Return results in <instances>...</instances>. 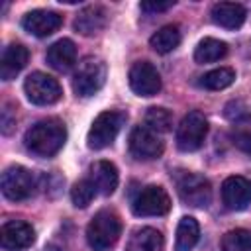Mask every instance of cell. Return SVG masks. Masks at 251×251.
<instances>
[{"label":"cell","instance_id":"6da1fadb","mask_svg":"<svg viewBox=\"0 0 251 251\" xmlns=\"http://www.w3.org/2000/svg\"><path fill=\"white\" fill-rule=\"evenodd\" d=\"M67 139V129L65 124L49 118V120H41L37 124H33L27 131H25V147L27 151H31L37 157H51L55 155Z\"/></svg>","mask_w":251,"mask_h":251},{"label":"cell","instance_id":"7a4b0ae2","mask_svg":"<svg viewBox=\"0 0 251 251\" xmlns=\"http://www.w3.org/2000/svg\"><path fill=\"white\" fill-rule=\"evenodd\" d=\"M122 233L120 218L112 210H100L86 227V241L92 251H112Z\"/></svg>","mask_w":251,"mask_h":251},{"label":"cell","instance_id":"3957f363","mask_svg":"<svg viewBox=\"0 0 251 251\" xmlns=\"http://www.w3.org/2000/svg\"><path fill=\"white\" fill-rule=\"evenodd\" d=\"M106 80V65L102 59L86 57L78 63L75 76H73V88L78 96H92L96 94Z\"/></svg>","mask_w":251,"mask_h":251},{"label":"cell","instance_id":"277c9868","mask_svg":"<svg viewBox=\"0 0 251 251\" xmlns=\"http://www.w3.org/2000/svg\"><path fill=\"white\" fill-rule=\"evenodd\" d=\"M0 188L8 200H14V202L27 200L37 188V176L25 167H20V165L8 167L2 173Z\"/></svg>","mask_w":251,"mask_h":251},{"label":"cell","instance_id":"5b68a950","mask_svg":"<svg viewBox=\"0 0 251 251\" xmlns=\"http://www.w3.org/2000/svg\"><path fill=\"white\" fill-rule=\"evenodd\" d=\"M126 122V116L122 112H114V110H106L102 114H98L88 129L86 141L90 149H104L108 147L116 135L120 133L122 126Z\"/></svg>","mask_w":251,"mask_h":251},{"label":"cell","instance_id":"8992f818","mask_svg":"<svg viewBox=\"0 0 251 251\" xmlns=\"http://www.w3.org/2000/svg\"><path fill=\"white\" fill-rule=\"evenodd\" d=\"M208 135V122L202 112L192 110L188 112L176 129V145L180 151H196L202 147L204 139Z\"/></svg>","mask_w":251,"mask_h":251},{"label":"cell","instance_id":"52a82bcc","mask_svg":"<svg viewBox=\"0 0 251 251\" xmlns=\"http://www.w3.org/2000/svg\"><path fill=\"white\" fill-rule=\"evenodd\" d=\"M24 90H25V96L31 104H37V106H49V104H55L63 90H61V84L57 78H53L51 75H45V73H31L25 82H24Z\"/></svg>","mask_w":251,"mask_h":251},{"label":"cell","instance_id":"ba28073f","mask_svg":"<svg viewBox=\"0 0 251 251\" xmlns=\"http://www.w3.org/2000/svg\"><path fill=\"white\" fill-rule=\"evenodd\" d=\"M176 190L180 200L192 208H206L212 200V186L208 178L196 173H182L176 178Z\"/></svg>","mask_w":251,"mask_h":251},{"label":"cell","instance_id":"9c48e42d","mask_svg":"<svg viewBox=\"0 0 251 251\" xmlns=\"http://www.w3.org/2000/svg\"><path fill=\"white\" fill-rule=\"evenodd\" d=\"M171 208V198L163 186L149 184L141 188L131 200V210L135 216H163Z\"/></svg>","mask_w":251,"mask_h":251},{"label":"cell","instance_id":"30bf717a","mask_svg":"<svg viewBox=\"0 0 251 251\" xmlns=\"http://www.w3.org/2000/svg\"><path fill=\"white\" fill-rule=\"evenodd\" d=\"M129 151L135 159L149 161L163 153V139L147 126H135L129 133Z\"/></svg>","mask_w":251,"mask_h":251},{"label":"cell","instance_id":"8fae6325","mask_svg":"<svg viewBox=\"0 0 251 251\" xmlns=\"http://www.w3.org/2000/svg\"><path fill=\"white\" fill-rule=\"evenodd\" d=\"M129 86L137 96H155L161 90V76L147 61H137L129 69Z\"/></svg>","mask_w":251,"mask_h":251},{"label":"cell","instance_id":"7c38bea8","mask_svg":"<svg viewBox=\"0 0 251 251\" xmlns=\"http://www.w3.org/2000/svg\"><path fill=\"white\" fill-rule=\"evenodd\" d=\"M35 241V231L27 222L12 220L0 229V245L4 251H24Z\"/></svg>","mask_w":251,"mask_h":251},{"label":"cell","instance_id":"4fadbf2b","mask_svg":"<svg viewBox=\"0 0 251 251\" xmlns=\"http://www.w3.org/2000/svg\"><path fill=\"white\" fill-rule=\"evenodd\" d=\"M22 25L27 33L35 37H47L63 25V16L51 10H33L24 16Z\"/></svg>","mask_w":251,"mask_h":251},{"label":"cell","instance_id":"5bb4252c","mask_svg":"<svg viewBox=\"0 0 251 251\" xmlns=\"http://www.w3.org/2000/svg\"><path fill=\"white\" fill-rule=\"evenodd\" d=\"M222 200L229 210H245L251 204V180L245 176H229L222 184Z\"/></svg>","mask_w":251,"mask_h":251},{"label":"cell","instance_id":"9a60e30c","mask_svg":"<svg viewBox=\"0 0 251 251\" xmlns=\"http://www.w3.org/2000/svg\"><path fill=\"white\" fill-rule=\"evenodd\" d=\"M212 22L220 27H226V29H237L243 25L245 22V8L241 4H235V2H218L212 6Z\"/></svg>","mask_w":251,"mask_h":251},{"label":"cell","instance_id":"2e32d148","mask_svg":"<svg viewBox=\"0 0 251 251\" xmlns=\"http://www.w3.org/2000/svg\"><path fill=\"white\" fill-rule=\"evenodd\" d=\"M29 53L22 43H10L0 59V78L2 80H12L27 63Z\"/></svg>","mask_w":251,"mask_h":251},{"label":"cell","instance_id":"e0dca14e","mask_svg":"<svg viewBox=\"0 0 251 251\" xmlns=\"http://www.w3.org/2000/svg\"><path fill=\"white\" fill-rule=\"evenodd\" d=\"M90 182L94 184L96 192L110 196L118 186V169L110 161H96L90 167Z\"/></svg>","mask_w":251,"mask_h":251},{"label":"cell","instance_id":"ac0fdd59","mask_svg":"<svg viewBox=\"0 0 251 251\" xmlns=\"http://www.w3.org/2000/svg\"><path fill=\"white\" fill-rule=\"evenodd\" d=\"M75 61H76V47L71 39H59L47 49V63L59 73H67L75 65Z\"/></svg>","mask_w":251,"mask_h":251},{"label":"cell","instance_id":"d6986e66","mask_svg":"<svg viewBox=\"0 0 251 251\" xmlns=\"http://www.w3.org/2000/svg\"><path fill=\"white\" fill-rule=\"evenodd\" d=\"M106 25V10L102 6H86L75 20V29L82 35H92Z\"/></svg>","mask_w":251,"mask_h":251},{"label":"cell","instance_id":"ffe728a7","mask_svg":"<svg viewBox=\"0 0 251 251\" xmlns=\"http://www.w3.org/2000/svg\"><path fill=\"white\" fill-rule=\"evenodd\" d=\"M163 247H165V239L161 231L153 227H141L133 231L126 251H163Z\"/></svg>","mask_w":251,"mask_h":251},{"label":"cell","instance_id":"44dd1931","mask_svg":"<svg viewBox=\"0 0 251 251\" xmlns=\"http://www.w3.org/2000/svg\"><path fill=\"white\" fill-rule=\"evenodd\" d=\"M200 237V226L194 218L184 216L178 222L176 227V241H175V249L176 251H192V247L198 243Z\"/></svg>","mask_w":251,"mask_h":251},{"label":"cell","instance_id":"7402d4cb","mask_svg":"<svg viewBox=\"0 0 251 251\" xmlns=\"http://www.w3.org/2000/svg\"><path fill=\"white\" fill-rule=\"evenodd\" d=\"M149 43H151V47L157 53H171L180 43V29H178V25H173V24L163 25L161 29H157L151 35Z\"/></svg>","mask_w":251,"mask_h":251},{"label":"cell","instance_id":"603a6c76","mask_svg":"<svg viewBox=\"0 0 251 251\" xmlns=\"http://www.w3.org/2000/svg\"><path fill=\"white\" fill-rule=\"evenodd\" d=\"M227 53V45L220 39H214V37H206L198 43L196 51H194V61L196 63H214V61H220L222 57H226Z\"/></svg>","mask_w":251,"mask_h":251},{"label":"cell","instance_id":"cb8c5ba5","mask_svg":"<svg viewBox=\"0 0 251 251\" xmlns=\"http://www.w3.org/2000/svg\"><path fill=\"white\" fill-rule=\"evenodd\" d=\"M233 80H235V73L231 69H227V67H220V69H214V71L206 73L200 78V84L204 88H208V90H224Z\"/></svg>","mask_w":251,"mask_h":251},{"label":"cell","instance_id":"d4e9b609","mask_svg":"<svg viewBox=\"0 0 251 251\" xmlns=\"http://www.w3.org/2000/svg\"><path fill=\"white\" fill-rule=\"evenodd\" d=\"M231 141L237 149L251 155V116H245L237 122H233L231 127Z\"/></svg>","mask_w":251,"mask_h":251},{"label":"cell","instance_id":"484cf974","mask_svg":"<svg viewBox=\"0 0 251 251\" xmlns=\"http://www.w3.org/2000/svg\"><path fill=\"white\" fill-rule=\"evenodd\" d=\"M145 126H147L149 129L157 131V133H165V131H169L171 126H173V116H171L169 110L153 106V108H149L147 114H145Z\"/></svg>","mask_w":251,"mask_h":251},{"label":"cell","instance_id":"4316f807","mask_svg":"<svg viewBox=\"0 0 251 251\" xmlns=\"http://www.w3.org/2000/svg\"><path fill=\"white\" fill-rule=\"evenodd\" d=\"M222 251H251V231L231 229L222 239Z\"/></svg>","mask_w":251,"mask_h":251},{"label":"cell","instance_id":"83f0119b","mask_svg":"<svg viewBox=\"0 0 251 251\" xmlns=\"http://www.w3.org/2000/svg\"><path fill=\"white\" fill-rule=\"evenodd\" d=\"M94 196H96V188L90 182V178H82V180L75 182L71 188V200L76 208H86Z\"/></svg>","mask_w":251,"mask_h":251},{"label":"cell","instance_id":"f1b7e54d","mask_svg":"<svg viewBox=\"0 0 251 251\" xmlns=\"http://www.w3.org/2000/svg\"><path fill=\"white\" fill-rule=\"evenodd\" d=\"M245 110H247V108H245V104H243V102L233 100V102H229V104L226 106V112H224V114H226V118H229V120L237 122V120H241V118L249 116Z\"/></svg>","mask_w":251,"mask_h":251},{"label":"cell","instance_id":"f546056e","mask_svg":"<svg viewBox=\"0 0 251 251\" xmlns=\"http://www.w3.org/2000/svg\"><path fill=\"white\" fill-rule=\"evenodd\" d=\"M16 126V114L12 112V106L10 104H4L2 106V133L4 135H10L12 129Z\"/></svg>","mask_w":251,"mask_h":251},{"label":"cell","instance_id":"4dcf8cb0","mask_svg":"<svg viewBox=\"0 0 251 251\" xmlns=\"http://www.w3.org/2000/svg\"><path fill=\"white\" fill-rule=\"evenodd\" d=\"M175 2H141L139 8L145 14H159V12H167L169 8H173Z\"/></svg>","mask_w":251,"mask_h":251}]
</instances>
